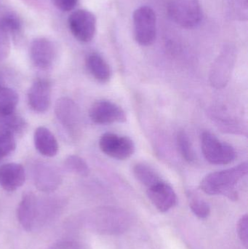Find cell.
Instances as JSON below:
<instances>
[{
	"mask_svg": "<svg viewBox=\"0 0 248 249\" xmlns=\"http://www.w3.org/2000/svg\"><path fill=\"white\" fill-rule=\"evenodd\" d=\"M52 4L63 12H69L74 10L78 3V0H51Z\"/></svg>",
	"mask_w": 248,
	"mask_h": 249,
	"instance_id": "obj_27",
	"label": "cell"
},
{
	"mask_svg": "<svg viewBox=\"0 0 248 249\" xmlns=\"http://www.w3.org/2000/svg\"><path fill=\"white\" fill-rule=\"evenodd\" d=\"M17 219L23 229L32 231L37 219V202L34 195L26 193L22 197L17 208Z\"/></svg>",
	"mask_w": 248,
	"mask_h": 249,
	"instance_id": "obj_14",
	"label": "cell"
},
{
	"mask_svg": "<svg viewBox=\"0 0 248 249\" xmlns=\"http://www.w3.org/2000/svg\"><path fill=\"white\" fill-rule=\"evenodd\" d=\"M55 113L64 127L72 133H77L80 128V114L73 101L67 98L59 99L55 106Z\"/></svg>",
	"mask_w": 248,
	"mask_h": 249,
	"instance_id": "obj_12",
	"label": "cell"
},
{
	"mask_svg": "<svg viewBox=\"0 0 248 249\" xmlns=\"http://www.w3.org/2000/svg\"><path fill=\"white\" fill-rule=\"evenodd\" d=\"M132 172L137 180L147 188L162 180L157 171L147 164H136L133 167Z\"/></svg>",
	"mask_w": 248,
	"mask_h": 249,
	"instance_id": "obj_19",
	"label": "cell"
},
{
	"mask_svg": "<svg viewBox=\"0 0 248 249\" xmlns=\"http://www.w3.org/2000/svg\"><path fill=\"white\" fill-rule=\"evenodd\" d=\"M232 61H226L222 56L217 61L211 71V81L215 88H224L230 80Z\"/></svg>",
	"mask_w": 248,
	"mask_h": 249,
	"instance_id": "obj_17",
	"label": "cell"
},
{
	"mask_svg": "<svg viewBox=\"0 0 248 249\" xmlns=\"http://www.w3.org/2000/svg\"><path fill=\"white\" fill-rule=\"evenodd\" d=\"M134 35L136 42L149 46L154 42L157 35V18L151 7L143 6L133 13Z\"/></svg>",
	"mask_w": 248,
	"mask_h": 249,
	"instance_id": "obj_4",
	"label": "cell"
},
{
	"mask_svg": "<svg viewBox=\"0 0 248 249\" xmlns=\"http://www.w3.org/2000/svg\"><path fill=\"white\" fill-rule=\"evenodd\" d=\"M0 124L11 130L13 133H21L26 128V122L23 118L17 116L16 113L5 116H0Z\"/></svg>",
	"mask_w": 248,
	"mask_h": 249,
	"instance_id": "obj_23",
	"label": "cell"
},
{
	"mask_svg": "<svg viewBox=\"0 0 248 249\" xmlns=\"http://www.w3.org/2000/svg\"><path fill=\"white\" fill-rule=\"evenodd\" d=\"M30 57L33 64L41 70H48L53 64L56 49L52 41L48 38H36L30 45Z\"/></svg>",
	"mask_w": 248,
	"mask_h": 249,
	"instance_id": "obj_9",
	"label": "cell"
},
{
	"mask_svg": "<svg viewBox=\"0 0 248 249\" xmlns=\"http://www.w3.org/2000/svg\"><path fill=\"white\" fill-rule=\"evenodd\" d=\"M147 196L151 203L162 212L170 210L177 202L174 190L163 180L148 187Z\"/></svg>",
	"mask_w": 248,
	"mask_h": 249,
	"instance_id": "obj_10",
	"label": "cell"
},
{
	"mask_svg": "<svg viewBox=\"0 0 248 249\" xmlns=\"http://www.w3.org/2000/svg\"><path fill=\"white\" fill-rule=\"evenodd\" d=\"M25 171L20 164L10 162L0 168V185L6 191L13 192L25 182Z\"/></svg>",
	"mask_w": 248,
	"mask_h": 249,
	"instance_id": "obj_13",
	"label": "cell"
},
{
	"mask_svg": "<svg viewBox=\"0 0 248 249\" xmlns=\"http://www.w3.org/2000/svg\"><path fill=\"white\" fill-rule=\"evenodd\" d=\"M14 133L0 124V159L11 153L16 147Z\"/></svg>",
	"mask_w": 248,
	"mask_h": 249,
	"instance_id": "obj_21",
	"label": "cell"
},
{
	"mask_svg": "<svg viewBox=\"0 0 248 249\" xmlns=\"http://www.w3.org/2000/svg\"><path fill=\"white\" fill-rule=\"evenodd\" d=\"M48 249H81L79 248L76 244L67 241L57 243Z\"/></svg>",
	"mask_w": 248,
	"mask_h": 249,
	"instance_id": "obj_29",
	"label": "cell"
},
{
	"mask_svg": "<svg viewBox=\"0 0 248 249\" xmlns=\"http://www.w3.org/2000/svg\"><path fill=\"white\" fill-rule=\"evenodd\" d=\"M190 208L192 212L198 217L206 218L210 214L211 209L206 202L199 199H193L190 203Z\"/></svg>",
	"mask_w": 248,
	"mask_h": 249,
	"instance_id": "obj_25",
	"label": "cell"
},
{
	"mask_svg": "<svg viewBox=\"0 0 248 249\" xmlns=\"http://www.w3.org/2000/svg\"><path fill=\"white\" fill-rule=\"evenodd\" d=\"M92 226L103 234H119L126 231L130 220L126 213L115 209H103L91 218Z\"/></svg>",
	"mask_w": 248,
	"mask_h": 249,
	"instance_id": "obj_5",
	"label": "cell"
},
{
	"mask_svg": "<svg viewBox=\"0 0 248 249\" xmlns=\"http://www.w3.org/2000/svg\"><path fill=\"white\" fill-rule=\"evenodd\" d=\"M167 13L175 23L186 29L199 26L203 18L199 0H170Z\"/></svg>",
	"mask_w": 248,
	"mask_h": 249,
	"instance_id": "obj_2",
	"label": "cell"
},
{
	"mask_svg": "<svg viewBox=\"0 0 248 249\" xmlns=\"http://www.w3.org/2000/svg\"><path fill=\"white\" fill-rule=\"evenodd\" d=\"M178 149L182 158L188 162H192L195 161V157L192 149V143L189 140V136L186 134V132L183 130H180L178 133L176 137Z\"/></svg>",
	"mask_w": 248,
	"mask_h": 249,
	"instance_id": "obj_22",
	"label": "cell"
},
{
	"mask_svg": "<svg viewBox=\"0 0 248 249\" xmlns=\"http://www.w3.org/2000/svg\"><path fill=\"white\" fill-rule=\"evenodd\" d=\"M33 142L38 152L44 156L54 157L58 153V142L46 127H39L35 130Z\"/></svg>",
	"mask_w": 248,
	"mask_h": 249,
	"instance_id": "obj_15",
	"label": "cell"
},
{
	"mask_svg": "<svg viewBox=\"0 0 248 249\" xmlns=\"http://www.w3.org/2000/svg\"><path fill=\"white\" fill-rule=\"evenodd\" d=\"M248 169V163L246 162L233 168L211 173L201 181L200 188L210 196L224 195L231 200H236V186L247 175Z\"/></svg>",
	"mask_w": 248,
	"mask_h": 249,
	"instance_id": "obj_1",
	"label": "cell"
},
{
	"mask_svg": "<svg viewBox=\"0 0 248 249\" xmlns=\"http://www.w3.org/2000/svg\"><path fill=\"white\" fill-rule=\"evenodd\" d=\"M238 234L242 243L248 247V219L247 215L239 221Z\"/></svg>",
	"mask_w": 248,
	"mask_h": 249,
	"instance_id": "obj_26",
	"label": "cell"
},
{
	"mask_svg": "<svg viewBox=\"0 0 248 249\" xmlns=\"http://www.w3.org/2000/svg\"><path fill=\"white\" fill-rule=\"evenodd\" d=\"M90 119L99 124H122L127 121L125 111L110 101L100 100L95 102L89 112Z\"/></svg>",
	"mask_w": 248,
	"mask_h": 249,
	"instance_id": "obj_8",
	"label": "cell"
},
{
	"mask_svg": "<svg viewBox=\"0 0 248 249\" xmlns=\"http://www.w3.org/2000/svg\"><path fill=\"white\" fill-rule=\"evenodd\" d=\"M17 103V93L10 88L0 86V116L14 113Z\"/></svg>",
	"mask_w": 248,
	"mask_h": 249,
	"instance_id": "obj_18",
	"label": "cell"
},
{
	"mask_svg": "<svg viewBox=\"0 0 248 249\" xmlns=\"http://www.w3.org/2000/svg\"><path fill=\"white\" fill-rule=\"evenodd\" d=\"M66 166L71 172L75 173L82 177H87L90 173L88 165L80 157L71 155L67 158Z\"/></svg>",
	"mask_w": 248,
	"mask_h": 249,
	"instance_id": "obj_24",
	"label": "cell"
},
{
	"mask_svg": "<svg viewBox=\"0 0 248 249\" xmlns=\"http://www.w3.org/2000/svg\"><path fill=\"white\" fill-rule=\"evenodd\" d=\"M99 147L105 155L119 160L128 159L135 152V144L130 138L114 133L102 135Z\"/></svg>",
	"mask_w": 248,
	"mask_h": 249,
	"instance_id": "obj_6",
	"label": "cell"
},
{
	"mask_svg": "<svg viewBox=\"0 0 248 249\" xmlns=\"http://www.w3.org/2000/svg\"><path fill=\"white\" fill-rule=\"evenodd\" d=\"M68 24L73 36L80 42H90L96 35V18L88 10L81 9L73 12L68 17Z\"/></svg>",
	"mask_w": 248,
	"mask_h": 249,
	"instance_id": "obj_7",
	"label": "cell"
},
{
	"mask_svg": "<svg viewBox=\"0 0 248 249\" xmlns=\"http://www.w3.org/2000/svg\"><path fill=\"white\" fill-rule=\"evenodd\" d=\"M0 25L8 36L19 38L23 32L21 20L17 15L8 13L0 17Z\"/></svg>",
	"mask_w": 248,
	"mask_h": 249,
	"instance_id": "obj_20",
	"label": "cell"
},
{
	"mask_svg": "<svg viewBox=\"0 0 248 249\" xmlns=\"http://www.w3.org/2000/svg\"><path fill=\"white\" fill-rule=\"evenodd\" d=\"M29 106L34 112L42 113L49 109L51 103V86L48 80H36L28 93Z\"/></svg>",
	"mask_w": 248,
	"mask_h": 249,
	"instance_id": "obj_11",
	"label": "cell"
},
{
	"mask_svg": "<svg viewBox=\"0 0 248 249\" xmlns=\"http://www.w3.org/2000/svg\"><path fill=\"white\" fill-rule=\"evenodd\" d=\"M9 36L0 25V55H5L8 51Z\"/></svg>",
	"mask_w": 248,
	"mask_h": 249,
	"instance_id": "obj_28",
	"label": "cell"
},
{
	"mask_svg": "<svg viewBox=\"0 0 248 249\" xmlns=\"http://www.w3.org/2000/svg\"><path fill=\"white\" fill-rule=\"evenodd\" d=\"M87 70L100 83H107L112 76L110 67L104 58L98 53H91L86 59Z\"/></svg>",
	"mask_w": 248,
	"mask_h": 249,
	"instance_id": "obj_16",
	"label": "cell"
},
{
	"mask_svg": "<svg viewBox=\"0 0 248 249\" xmlns=\"http://www.w3.org/2000/svg\"><path fill=\"white\" fill-rule=\"evenodd\" d=\"M201 148L206 160L214 165H227L237 156L232 146L221 142L211 132L205 131L201 135Z\"/></svg>",
	"mask_w": 248,
	"mask_h": 249,
	"instance_id": "obj_3",
	"label": "cell"
}]
</instances>
